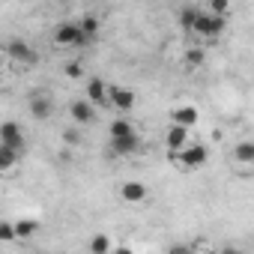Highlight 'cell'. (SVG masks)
I'll return each instance as SVG.
<instances>
[{"mask_svg": "<svg viewBox=\"0 0 254 254\" xmlns=\"http://www.w3.org/2000/svg\"><path fill=\"white\" fill-rule=\"evenodd\" d=\"M51 39H54L57 48H87V45L93 42V39L84 33L81 21H66V24H60Z\"/></svg>", "mask_w": 254, "mask_h": 254, "instance_id": "obj_1", "label": "cell"}, {"mask_svg": "<svg viewBox=\"0 0 254 254\" xmlns=\"http://www.w3.org/2000/svg\"><path fill=\"white\" fill-rule=\"evenodd\" d=\"M171 159H174V165H177L180 171H197V168H203V165H206V159H209V150H206L203 144L191 141L189 147H183V150L171 153Z\"/></svg>", "mask_w": 254, "mask_h": 254, "instance_id": "obj_2", "label": "cell"}, {"mask_svg": "<svg viewBox=\"0 0 254 254\" xmlns=\"http://www.w3.org/2000/svg\"><path fill=\"white\" fill-rule=\"evenodd\" d=\"M224 24H227V18L224 15H215L212 9H200L197 12V21H194V36H200V39H218L221 33H224Z\"/></svg>", "mask_w": 254, "mask_h": 254, "instance_id": "obj_3", "label": "cell"}, {"mask_svg": "<svg viewBox=\"0 0 254 254\" xmlns=\"http://www.w3.org/2000/svg\"><path fill=\"white\" fill-rule=\"evenodd\" d=\"M6 57H9L12 63H18V66H36V63H39V54H36L33 45L24 42V39H9V42H6Z\"/></svg>", "mask_w": 254, "mask_h": 254, "instance_id": "obj_4", "label": "cell"}, {"mask_svg": "<svg viewBox=\"0 0 254 254\" xmlns=\"http://www.w3.org/2000/svg\"><path fill=\"white\" fill-rule=\"evenodd\" d=\"M120 200L123 203H129V206H138V203H144L147 197H150V189L141 183V180H126L123 186H120Z\"/></svg>", "mask_w": 254, "mask_h": 254, "instance_id": "obj_5", "label": "cell"}, {"mask_svg": "<svg viewBox=\"0 0 254 254\" xmlns=\"http://www.w3.org/2000/svg\"><path fill=\"white\" fill-rule=\"evenodd\" d=\"M233 168L242 174H254V141H239L233 147Z\"/></svg>", "mask_w": 254, "mask_h": 254, "instance_id": "obj_6", "label": "cell"}, {"mask_svg": "<svg viewBox=\"0 0 254 254\" xmlns=\"http://www.w3.org/2000/svg\"><path fill=\"white\" fill-rule=\"evenodd\" d=\"M165 144H168L171 153L189 147L191 144V129H189V126H180V123H171L168 129H165Z\"/></svg>", "mask_w": 254, "mask_h": 254, "instance_id": "obj_7", "label": "cell"}, {"mask_svg": "<svg viewBox=\"0 0 254 254\" xmlns=\"http://www.w3.org/2000/svg\"><path fill=\"white\" fill-rule=\"evenodd\" d=\"M0 144H6V147H15L24 153V132H21V126L15 120H6V123H0Z\"/></svg>", "mask_w": 254, "mask_h": 254, "instance_id": "obj_8", "label": "cell"}, {"mask_svg": "<svg viewBox=\"0 0 254 254\" xmlns=\"http://www.w3.org/2000/svg\"><path fill=\"white\" fill-rule=\"evenodd\" d=\"M27 111H30L33 120H51L54 102H51V96H45V93H33V96L27 99Z\"/></svg>", "mask_w": 254, "mask_h": 254, "instance_id": "obj_9", "label": "cell"}, {"mask_svg": "<svg viewBox=\"0 0 254 254\" xmlns=\"http://www.w3.org/2000/svg\"><path fill=\"white\" fill-rule=\"evenodd\" d=\"M69 117H72L78 126H90V123L96 120V105H93L90 99H75V102L69 105Z\"/></svg>", "mask_w": 254, "mask_h": 254, "instance_id": "obj_10", "label": "cell"}, {"mask_svg": "<svg viewBox=\"0 0 254 254\" xmlns=\"http://www.w3.org/2000/svg\"><path fill=\"white\" fill-rule=\"evenodd\" d=\"M135 102H138V96H135L129 87H111V108H117L120 114L132 111V108H135Z\"/></svg>", "mask_w": 254, "mask_h": 254, "instance_id": "obj_11", "label": "cell"}, {"mask_svg": "<svg viewBox=\"0 0 254 254\" xmlns=\"http://www.w3.org/2000/svg\"><path fill=\"white\" fill-rule=\"evenodd\" d=\"M87 99L93 105H111V84H105L102 78H90L87 81Z\"/></svg>", "mask_w": 254, "mask_h": 254, "instance_id": "obj_12", "label": "cell"}, {"mask_svg": "<svg viewBox=\"0 0 254 254\" xmlns=\"http://www.w3.org/2000/svg\"><path fill=\"white\" fill-rule=\"evenodd\" d=\"M111 150L117 156H135V153H141V132L138 135H126V138H111Z\"/></svg>", "mask_w": 254, "mask_h": 254, "instance_id": "obj_13", "label": "cell"}, {"mask_svg": "<svg viewBox=\"0 0 254 254\" xmlns=\"http://www.w3.org/2000/svg\"><path fill=\"white\" fill-rule=\"evenodd\" d=\"M21 150H15V147H6V144H0V174L3 177H9L15 168H18V162H21Z\"/></svg>", "mask_w": 254, "mask_h": 254, "instance_id": "obj_14", "label": "cell"}, {"mask_svg": "<svg viewBox=\"0 0 254 254\" xmlns=\"http://www.w3.org/2000/svg\"><path fill=\"white\" fill-rule=\"evenodd\" d=\"M197 120H200V111H197L194 105H180V108H174V111H171V123L189 126V129H194Z\"/></svg>", "mask_w": 254, "mask_h": 254, "instance_id": "obj_15", "label": "cell"}, {"mask_svg": "<svg viewBox=\"0 0 254 254\" xmlns=\"http://www.w3.org/2000/svg\"><path fill=\"white\" fill-rule=\"evenodd\" d=\"M108 135H111V138H126V135H138V126H135V123H129L126 117H117V120L111 123Z\"/></svg>", "mask_w": 254, "mask_h": 254, "instance_id": "obj_16", "label": "cell"}, {"mask_svg": "<svg viewBox=\"0 0 254 254\" xmlns=\"http://www.w3.org/2000/svg\"><path fill=\"white\" fill-rule=\"evenodd\" d=\"M197 12H200L197 6H183V9H180V15H177V21H180V27H183L186 33H191V30H194V21H197Z\"/></svg>", "mask_w": 254, "mask_h": 254, "instance_id": "obj_17", "label": "cell"}, {"mask_svg": "<svg viewBox=\"0 0 254 254\" xmlns=\"http://www.w3.org/2000/svg\"><path fill=\"white\" fill-rule=\"evenodd\" d=\"M15 230H18V239H30V236L39 230V221H33V218H21V221H15Z\"/></svg>", "mask_w": 254, "mask_h": 254, "instance_id": "obj_18", "label": "cell"}, {"mask_svg": "<svg viewBox=\"0 0 254 254\" xmlns=\"http://www.w3.org/2000/svg\"><path fill=\"white\" fill-rule=\"evenodd\" d=\"M90 251H93V254H108V251H114V242H111L105 233H99V236L90 239Z\"/></svg>", "mask_w": 254, "mask_h": 254, "instance_id": "obj_19", "label": "cell"}, {"mask_svg": "<svg viewBox=\"0 0 254 254\" xmlns=\"http://www.w3.org/2000/svg\"><path fill=\"white\" fill-rule=\"evenodd\" d=\"M81 27H84V33L96 42V36H99V30H102V21H99L96 15H84V18H81Z\"/></svg>", "mask_w": 254, "mask_h": 254, "instance_id": "obj_20", "label": "cell"}, {"mask_svg": "<svg viewBox=\"0 0 254 254\" xmlns=\"http://www.w3.org/2000/svg\"><path fill=\"white\" fill-rule=\"evenodd\" d=\"M12 239H18L15 221H0V242H12Z\"/></svg>", "mask_w": 254, "mask_h": 254, "instance_id": "obj_21", "label": "cell"}, {"mask_svg": "<svg viewBox=\"0 0 254 254\" xmlns=\"http://www.w3.org/2000/svg\"><path fill=\"white\" fill-rule=\"evenodd\" d=\"M63 75H66V78H72V81L84 78V63H81V60H72V63H66V66H63Z\"/></svg>", "mask_w": 254, "mask_h": 254, "instance_id": "obj_22", "label": "cell"}, {"mask_svg": "<svg viewBox=\"0 0 254 254\" xmlns=\"http://www.w3.org/2000/svg\"><path fill=\"white\" fill-rule=\"evenodd\" d=\"M186 66H189V69L203 66V51H200V48H189V51H186Z\"/></svg>", "mask_w": 254, "mask_h": 254, "instance_id": "obj_23", "label": "cell"}, {"mask_svg": "<svg viewBox=\"0 0 254 254\" xmlns=\"http://www.w3.org/2000/svg\"><path fill=\"white\" fill-rule=\"evenodd\" d=\"M209 9L215 12V15H230V0H209Z\"/></svg>", "mask_w": 254, "mask_h": 254, "instance_id": "obj_24", "label": "cell"}, {"mask_svg": "<svg viewBox=\"0 0 254 254\" xmlns=\"http://www.w3.org/2000/svg\"><path fill=\"white\" fill-rule=\"evenodd\" d=\"M63 141L72 144V147H78V144H81V132H78V129H66V132H63Z\"/></svg>", "mask_w": 254, "mask_h": 254, "instance_id": "obj_25", "label": "cell"}]
</instances>
